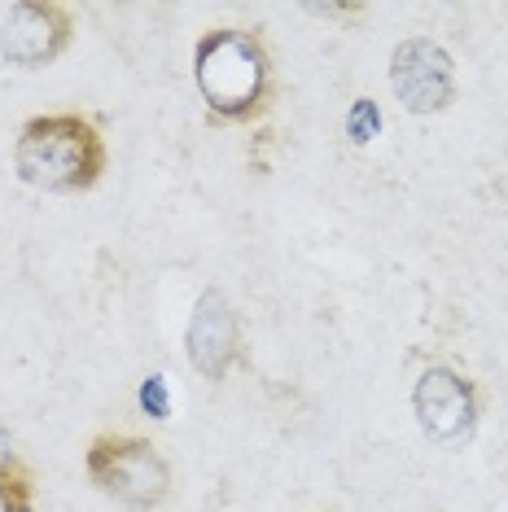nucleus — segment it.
<instances>
[{
  "label": "nucleus",
  "mask_w": 508,
  "mask_h": 512,
  "mask_svg": "<svg viewBox=\"0 0 508 512\" xmlns=\"http://www.w3.org/2000/svg\"><path fill=\"white\" fill-rule=\"evenodd\" d=\"M193 84L206 119L241 127L272 110L276 66L263 31L254 27H211L193 44Z\"/></svg>",
  "instance_id": "f257e3e1"
},
{
  "label": "nucleus",
  "mask_w": 508,
  "mask_h": 512,
  "mask_svg": "<svg viewBox=\"0 0 508 512\" xmlns=\"http://www.w3.org/2000/svg\"><path fill=\"white\" fill-rule=\"evenodd\" d=\"M110 167L106 132L92 114L57 110L36 114L18 127L14 171L27 189L40 193H88Z\"/></svg>",
  "instance_id": "f03ea898"
},
{
  "label": "nucleus",
  "mask_w": 508,
  "mask_h": 512,
  "mask_svg": "<svg viewBox=\"0 0 508 512\" xmlns=\"http://www.w3.org/2000/svg\"><path fill=\"white\" fill-rule=\"evenodd\" d=\"M84 473L106 499L127 512H154L171 499V464L158 442L141 434H97L84 451Z\"/></svg>",
  "instance_id": "7ed1b4c3"
},
{
  "label": "nucleus",
  "mask_w": 508,
  "mask_h": 512,
  "mask_svg": "<svg viewBox=\"0 0 508 512\" xmlns=\"http://www.w3.org/2000/svg\"><path fill=\"white\" fill-rule=\"evenodd\" d=\"M390 88L395 101L417 119L443 114L456 106L460 79H456V57L430 36H408L390 53Z\"/></svg>",
  "instance_id": "20e7f679"
},
{
  "label": "nucleus",
  "mask_w": 508,
  "mask_h": 512,
  "mask_svg": "<svg viewBox=\"0 0 508 512\" xmlns=\"http://www.w3.org/2000/svg\"><path fill=\"white\" fill-rule=\"evenodd\" d=\"M478 386L452 364L421 368L417 386H412V416H417L421 434L438 447H465L478 429Z\"/></svg>",
  "instance_id": "39448f33"
},
{
  "label": "nucleus",
  "mask_w": 508,
  "mask_h": 512,
  "mask_svg": "<svg viewBox=\"0 0 508 512\" xmlns=\"http://www.w3.org/2000/svg\"><path fill=\"white\" fill-rule=\"evenodd\" d=\"M79 18L62 0H22L0 18V57L18 71H40L75 44Z\"/></svg>",
  "instance_id": "423d86ee"
},
{
  "label": "nucleus",
  "mask_w": 508,
  "mask_h": 512,
  "mask_svg": "<svg viewBox=\"0 0 508 512\" xmlns=\"http://www.w3.org/2000/svg\"><path fill=\"white\" fill-rule=\"evenodd\" d=\"M184 355H189V368L198 372L202 381H228L241 359H246V346H241V320L228 302L224 289L206 285L198 302L189 311V324H184Z\"/></svg>",
  "instance_id": "0eeeda50"
},
{
  "label": "nucleus",
  "mask_w": 508,
  "mask_h": 512,
  "mask_svg": "<svg viewBox=\"0 0 508 512\" xmlns=\"http://www.w3.org/2000/svg\"><path fill=\"white\" fill-rule=\"evenodd\" d=\"M40 504V477L22 460L9 425L0 421V512H36Z\"/></svg>",
  "instance_id": "6e6552de"
},
{
  "label": "nucleus",
  "mask_w": 508,
  "mask_h": 512,
  "mask_svg": "<svg viewBox=\"0 0 508 512\" xmlns=\"http://www.w3.org/2000/svg\"><path fill=\"white\" fill-rule=\"evenodd\" d=\"M381 136V106L373 97H355L351 110H346V141H351L355 149L373 145Z\"/></svg>",
  "instance_id": "1a4fd4ad"
},
{
  "label": "nucleus",
  "mask_w": 508,
  "mask_h": 512,
  "mask_svg": "<svg viewBox=\"0 0 508 512\" xmlns=\"http://www.w3.org/2000/svg\"><path fill=\"white\" fill-rule=\"evenodd\" d=\"M141 407H145V416H154V421H167L171 416V390H167V377L163 372H149V377L141 381Z\"/></svg>",
  "instance_id": "9d476101"
}]
</instances>
